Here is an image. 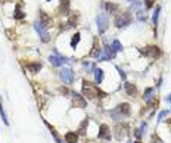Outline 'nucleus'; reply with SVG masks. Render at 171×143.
Wrapping results in <instances>:
<instances>
[{
	"label": "nucleus",
	"instance_id": "obj_1",
	"mask_svg": "<svg viewBox=\"0 0 171 143\" xmlns=\"http://www.w3.org/2000/svg\"><path fill=\"white\" fill-rule=\"evenodd\" d=\"M83 94L87 99H96V98H105L106 94L100 92L96 84H93L90 81H83Z\"/></svg>",
	"mask_w": 171,
	"mask_h": 143
},
{
	"label": "nucleus",
	"instance_id": "obj_2",
	"mask_svg": "<svg viewBox=\"0 0 171 143\" xmlns=\"http://www.w3.org/2000/svg\"><path fill=\"white\" fill-rule=\"evenodd\" d=\"M109 115L112 117L115 121H120L121 118H124V117L130 115V105H128V103L118 105V106H117L114 111H111V112H109Z\"/></svg>",
	"mask_w": 171,
	"mask_h": 143
},
{
	"label": "nucleus",
	"instance_id": "obj_3",
	"mask_svg": "<svg viewBox=\"0 0 171 143\" xmlns=\"http://www.w3.org/2000/svg\"><path fill=\"white\" fill-rule=\"evenodd\" d=\"M130 22H131V15L128 12H122V13H120L118 17L115 18L114 24L117 28H124L127 25H130Z\"/></svg>",
	"mask_w": 171,
	"mask_h": 143
},
{
	"label": "nucleus",
	"instance_id": "obj_4",
	"mask_svg": "<svg viewBox=\"0 0 171 143\" xmlns=\"http://www.w3.org/2000/svg\"><path fill=\"white\" fill-rule=\"evenodd\" d=\"M34 28H35V31H37V34H39V37L41 39V41H43V43H47L49 39H50V36H49V33H47L44 24H41L40 21H35L34 22Z\"/></svg>",
	"mask_w": 171,
	"mask_h": 143
},
{
	"label": "nucleus",
	"instance_id": "obj_5",
	"mask_svg": "<svg viewBox=\"0 0 171 143\" xmlns=\"http://www.w3.org/2000/svg\"><path fill=\"white\" fill-rule=\"evenodd\" d=\"M96 24H97V31L100 34H103L108 28V18H106V13L105 12H100L96 18Z\"/></svg>",
	"mask_w": 171,
	"mask_h": 143
},
{
	"label": "nucleus",
	"instance_id": "obj_6",
	"mask_svg": "<svg viewBox=\"0 0 171 143\" xmlns=\"http://www.w3.org/2000/svg\"><path fill=\"white\" fill-rule=\"evenodd\" d=\"M59 75H61V78H62V81L65 83V84H71L75 78V74L71 68H62V69L59 71Z\"/></svg>",
	"mask_w": 171,
	"mask_h": 143
},
{
	"label": "nucleus",
	"instance_id": "obj_7",
	"mask_svg": "<svg viewBox=\"0 0 171 143\" xmlns=\"http://www.w3.org/2000/svg\"><path fill=\"white\" fill-rule=\"evenodd\" d=\"M127 134H128V126L127 124H118V126L115 127V137H117V140H122V139L126 137Z\"/></svg>",
	"mask_w": 171,
	"mask_h": 143
},
{
	"label": "nucleus",
	"instance_id": "obj_8",
	"mask_svg": "<svg viewBox=\"0 0 171 143\" xmlns=\"http://www.w3.org/2000/svg\"><path fill=\"white\" fill-rule=\"evenodd\" d=\"M143 53L149 58H152V59H156V58H159L161 56V49L158 46H148L146 49L143 50Z\"/></svg>",
	"mask_w": 171,
	"mask_h": 143
},
{
	"label": "nucleus",
	"instance_id": "obj_9",
	"mask_svg": "<svg viewBox=\"0 0 171 143\" xmlns=\"http://www.w3.org/2000/svg\"><path fill=\"white\" fill-rule=\"evenodd\" d=\"M97 137L103 139V140H106V142L111 140V130H109V127L106 126V124H100V128H99V133H97Z\"/></svg>",
	"mask_w": 171,
	"mask_h": 143
},
{
	"label": "nucleus",
	"instance_id": "obj_10",
	"mask_svg": "<svg viewBox=\"0 0 171 143\" xmlns=\"http://www.w3.org/2000/svg\"><path fill=\"white\" fill-rule=\"evenodd\" d=\"M69 94H71V98L74 100L75 106H78V108H86V99L83 96H80V94L75 93V92H69Z\"/></svg>",
	"mask_w": 171,
	"mask_h": 143
},
{
	"label": "nucleus",
	"instance_id": "obj_11",
	"mask_svg": "<svg viewBox=\"0 0 171 143\" xmlns=\"http://www.w3.org/2000/svg\"><path fill=\"white\" fill-rule=\"evenodd\" d=\"M49 61H50V64H53L55 66H62V64H65V62H68V58H65V56L62 55H50L49 56Z\"/></svg>",
	"mask_w": 171,
	"mask_h": 143
},
{
	"label": "nucleus",
	"instance_id": "obj_12",
	"mask_svg": "<svg viewBox=\"0 0 171 143\" xmlns=\"http://www.w3.org/2000/svg\"><path fill=\"white\" fill-rule=\"evenodd\" d=\"M115 52L111 47H105V49L102 50V53H100V56L97 58V61H108V59H111V58H114Z\"/></svg>",
	"mask_w": 171,
	"mask_h": 143
},
{
	"label": "nucleus",
	"instance_id": "obj_13",
	"mask_svg": "<svg viewBox=\"0 0 171 143\" xmlns=\"http://www.w3.org/2000/svg\"><path fill=\"white\" fill-rule=\"evenodd\" d=\"M78 140V134L75 131H68L65 134V143H77Z\"/></svg>",
	"mask_w": 171,
	"mask_h": 143
},
{
	"label": "nucleus",
	"instance_id": "obj_14",
	"mask_svg": "<svg viewBox=\"0 0 171 143\" xmlns=\"http://www.w3.org/2000/svg\"><path fill=\"white\" fill-rule=\"evenodd\" d=\"M124 87H126L127 94H130V96H134V94L137 93V88H136V86H134V84H131V83H127V81H126V84H124Z\"/></svg>",
	"mask_w": 171,
	"mask_h": 143
},
{
	"label": "nucleus",
	"instance_id": "obj_15",
	"mask_svg": "<svg viewBox=\"0 0 171 143\" xmlns=\"http://www.w3.org/2000/svg\"><path fill=\"white\" fill-rule=\"evenodd\" d=\"M95 81H96V84H100L103 81V71L100 68L95 69Z\"/></svg>",
	"mask_w": 171,
	"mask_h": 143
},
{
	"label": "nucleus",
	"instance_id": "obj_16",
	"mask_svg": "<svg viewBox=\"0 0 171 143\" xmlns=\"http://www.w3.org/2000/svg\"><path fill=\"white\" fill-rule=\"evenodd\" d=\"M152 94H154V88H152V87L146 88V90H145V94H143V99H145V102H149V100L152 99V98H154Z\"/></svg>",
	"mask_w": 171,
	"mask_h": 143
},
{
	"label": "nucleus",
	"instance_id": "obj_17",
	"mask_svg": "<svg viewBox=\"0 0 171 143\" xmlns=\"http://www.w3.org/2000/svg\"><path fill=\"white\" fill-rule=\"evenodd\" d=\"M40 68H41V64H39V62H34V64H30V65H28V69L33 72V74L39 72V71H40Z\"/></svg>",
	"mask_w": 171,
	"mask_h": 143
},
{
	"label": "nucleus",
	"instance_id": "obj_18",
	"mask_svg": "<svg viewBox=\"0 0 171 143\" xmlns=\"http://www.w3.org/2000/svg\"><path fill=\"white\" fill-rule=\"evenodd\" d=\"M111 49L114 50L115 53H117V52H121V50H122V44H121L118 40H114V41H112V46H111Z\"/></svg>",
	"mask_w": 171,
	"mask_h": 143
},
{
	"label": "nucleus",
	"instance_id": "obj_19",
	"mask_svg": "<svg viewBox=\"0 0 171 143\" xmlns=\"http://www.w3.org/2000/svg\"><path fill=\"white\" fill-rule=\"evenodd\" d=\"M46 126L49 127V130H50V133H52V136H53V139L56 140V143H62V140H61V139H59V136H58V133L55 131V128H53V127H52L50 124H49V122H46Z\"/></svg>",
	"mask_w": 171,
	"mask_h": 143
},
{
	"label": "nucleus",
	"instance_id": "obj_20",
	"mask_svg": "<svg viewBox=\"0 0 171 143\" xmlns=\"http://www.w3.org/2000/svg\"><path fill=\"white\" fill-rule=\"evenodd\" d=\"M80 34L78 33H75L74 36H72V39H71V47H72V49H75V47H77V44H78V41H80Z\"/></svg>",
	"mask_w": 171,
	"mask_h": 143
},
{
	"label": "nucleus",
	"instance_id": "obj_21",
	"mask_svg": "<svg viewBox=\"0 0 171 143\" xmlns=\"http://www.w3.org/2000/svg\"><path fill=\"white\" fill-rule=\"evenodd\" d=\"M146 127H148V126H146V122H142V126L139 127V130L136 131V137H137V139L142 137V134L146 131Z\"/></svg>",
	"mask_w": 171,
	"mask_h": 143
},
{
	"label": "nucleus",
	"instance_id": "obj_22",
	"mask_svg": "<svg viewBox=\"0 0 171 143\" xmlns=\"http://www.w3.org/2000/svg\"><path fill=\"white\" fill-rule=\"evenodd\" d=\"M106 9H108L109 13H115V12L118 11V5H114V3L108 2V3H106Z\"/></svg>",
	"mask_w": 171,
	"mask_h": 143
},
{
	"label": "nucleus",
	"instance_id": "obj_23",
	"mask_svg": "<svg viewBox=\"0 0 171 143\" xmlns=\"http://www.w3.org/2000/svg\"><path fill=\"white\" fill-rule=\"evenodd\" d=\"M159 12H161V6H156V9L154 12V17H152V22H154L155 25L158 24V18H159Z\"/></svg>",
	"mask_w": 171,
	"mask_h": 143
},
{
	"label": "nucleus",
	"instance_id": "obj_24",
	"mask_svg": "<svg viewBox=\"0 0 171 143\" xmlns=\"http://www.w3.org/2000/svg\"><path fill=\"white\" fill-rule=\"evenodd\" d=\"M13 17L16 18V19H22V18L25 17V13L21 11V7H19V6H16V11H15V15H13Z\"/></svg>",
	"mask_w": 171,
	"mask_h": 143
},
{
	"label": "nucleus",
	"instance_id": "obj_25",
	"mask_svg": "<svg viewBox=\"0 0 171 143\" xmlns=\"http://www.w3.org/2000/svg\"><path fill=\"white\" fill-rule=\"evenodd\" d=\"M0 115H2V118H3V122H5L6 126H7V124H9V121H7L6 112H5V109H3V105H0Z\"/></svg>",
	"mask_w": 171,
	"mask_h": 143
},
{
	"label": "nucleus",
	"instance_id": "obj_26",
	"mask_svg": "<svg viewBox=\"0 0 171 143\" xmlns=\"http://www.w3.org/2000/svg\"><path fill=\"white\" fill-rule=\"evenodd\" d=\"M87 122H89V121H87V120H84V121L81 122L80 128H78V133H80V134H86V131H84V130H86V128H87Z\"/></svg>",
	"mask_w": 171,
	"mask_h": 143
},
{
	"label": "nucleus",
	"instance_id": "obj_27",
	"mask_svg": "<svg viewBox=\"0 0 171 143\" xmlns=\"http://www.w3.org/2000/svg\"><path fill=\"white\" fill-rule=\"evenodd\" d=\"M61 7L63 9V12H68L69 7V0H61Z\"/></svg>",
	"mask_w": 171,
	"mask_h": 143
},
{
	"label": "nucleus",
	"instance_id": "obj_28",
	"mask_svg": "<svg viewBox=\"0 0 171 143\" xmlns=\"http://www.w3.org/2000/svg\"><path fill=\"white\" fill-rule=\"evenodd\" d=\"M140 5H142V2H140V0H134V2L131 3L130 9H131V11H134V9H137V7H139Z\"/></svg>",
	"mask_w": 171,
	"mask_h": 143
},
{
	"label": "nucleus",
	"instance_id": "obj_29",
	"mask_svg": "<svg viewBox=\"0 0 171 143\" xmlns=\"http://www.w3.org/2000/svg\"><path fill=\"white\" fill-rule=\"evenodd\" d=\"M137 19L139 21H146V15L143 13V11H137Z\"/></svg>",
	"mask_w": 171,
	"mask_h": 143
},
{
	"label": "nucleus",
	"instance_id": "obj_30",
	"mask_svg": "<svg viewBox=\"0 0 171 143\" xmlns=\"http://www.w3.org/2000/svg\"><path fill=\"white\" fill-rule=\"evenodd\" d=\"M168 115V111H161L159 112V115H158V122H161L162 120H164V117Z\"/></svg>",
	"mask_w": 171,
	"mask_h": 143
},
{
	"label": "nucleus",
	"instance_id": "obj_31",
	"mask_svg": "<svg viewBox=\"0 0 171 143\" xmlns=\"http://www.w3.org/2000/svg\"><path fill=\"white\" fill-rule=\"evenodd\" d=\"M117 69H118V72H120V77L122 78V80H126V72L122 71V69H121L120 66H117Z\"/></svg>",
	"mask_w": 171,
	"mask_h": 143
},
{
	"label": "nucleus",
	"instance_id": "obj_32",
	"mask_svg": "<svg viewBox=\"0 0 171 143\" xmlns=\"http://www.w3.org/2000/svg\"><path fill=\"white\" fill-rule=\"evenodd\" d=\"M146 2V7H152L154 6V0H145Z\"/></svg>",
	"mask_w": 171,
	"mask_h": 143
},
{
	"label": "nucleus",
	"instance_id": "obj_33",
	"mask_svg": "<svg viewBox=\"0 0 171 143\" xmlns=\"http://www.w3.org/2000/svg\"><path fill=\"white\" fill-rule=\"evenodd\" d=\"M167 102H170V103H171V93L167 96Z\"/></svg>",
	"mask_w": 171,
	"mask_h": 143
},
{
	"label": "nucleus",
	"instance_id": "obj_34",
	"mask_svg": "<svg viewBox=\"0 0 171 143\" xmlns=\"http://www.w3.org/2000/svg\"><path fill=\"white\" fill-rule=\"evenodd\" d=\"M128 143H134V142H128Z\"/></svg>",
	"mask_w": 171,
	"mask_h": 143
},
{
	"label": "nucleus",
	"instance_id": "obj_35",
	"mask_svg": "<svg viewBox=\"0 0 171 143\" xmlns=\"http://www.w3.org/2000/svg\"><path fill=\"white\" fill-rule=\"evenodd\" d=\"M49 2H50V0H49Z\"/></svg>",
	"mask_w": 171,
	"mask_h": 143
}]
</instances>
